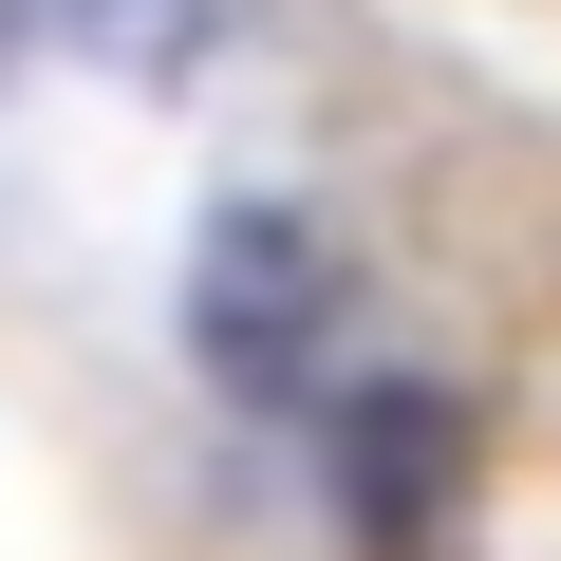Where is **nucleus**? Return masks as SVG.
Segmentation results:
<instances>
[{
  "mask_svg": "<svg viewBox=\"0 0 561 561\" xmlns=\"http://www.w3.org/2000/svg\"><path fill=\"white\" fill-rule=\"evenodd\" d=\"M319 319H337L319 243L280 225V206H225V225H206V280H187V337H206V375H243V393H300V375H319Z\"/></svg>",
  "mask_w": 561,
  "mask_h": 561,
  "instance_id": "f257e3e1",
  "label": "nucleus"
},
{
  "mask_svg": "<svg viewBox=\"0 0 561 561\" xmlns=\"http://www.w3.org/2000/svg\"><path fill=\"white\" fill-rule=\"evenodd\" d=\"M337 449H356V524H375V542H431V468H449V393H356V412H337Z\"/></svg>",
  "mask_w": 561,
  "mask_h": 561,
  "instance_id": "f03ea898",
  "label": "nucleus"
}]
</instances>
